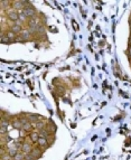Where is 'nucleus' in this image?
Segmentation results:
<instances>
[{"label": "nucleus", "mask_w": 131, "mask_h": 160, "mask_svg": "<svg viewBox=\"0 0 131 160\" xmlns=\"http://www.w3.org/2000/svg\"><path fill=\"white\" fill-rule=\"evenodd\" d=\"M37 145L38 147L40 148V149H47L48 147H49V142H48V139L46 138H39L38 140V142H37Z\"/></svg>", "instance_id": "obj_3"}, {"label": "nucleus", "mask_w": 131, "mask_h": 160, "mask_svg": "<svg viewBox=\"0 0 131 160\" xmlns=\"http://www.w3.org/2000/svg\"><path fill=\"white\" fill-rule=\"evenodd\" d=\"M14 160H25V153L19 152L16 157L14 158Z\"/></svg>", "instance_id": "obj_14"}, {"label": "nucleus", "mask_w": 131, "mask_h": 160, "mask_svg": "<svg viewBox=\"0 0 131 160\" xmlns=\"http://www.w3.org/2000/svg\"><path fill=\"white\" fill-rule=\"evenodd\" d=\"M25 160H36V158L29 153V154H25Z\"/></svg>", "instance_id": "obj_16"}, {"label": "nucleus", "mask_w": 131, "mask_h": 160, "mask_svg": "<svg viewBox=\"0 0 131 160\" xmlns=\"http://www.w3.org/2000/svg\"><path fill=\"white\" fill-rule=\"evenodd\" d=\"M1 34H5L6 36L11 40V42H16V37H17V35L15 34V33H13L10 29L9 30H7V31H5V33H1Z\"/></svg>", "instance_id": "obj_9"}, {"label": "nucleus", "mask_w": 131, "mask_h": 160, "mask_svg": "<svg viewBox=\"0 0 131 160\" xmlns=\"http://www.w3.org/2000/svg\"><path fill=\"white\" fill-rule=\"evenodd\" d=\"M19 152H20V151H19L18 148H8L7 149V153L10 157H13V158H15Z\"/></svg>", "instance_id": "obj_8"}, {"label": "nucleus", "mask_w": 131, "mask_h": 160, "mask_svg": "<svg viewBox=\"0 0 131 160\" xmlns=\"http://www.w3.org/2000/svg\"><path fill=\"white\" fill-rule=\"evenodd\" d=\"M1 43L2 44H9V43H11V40L8 38L5 34H1Z\"/></svg>", "instance_id": "obj_13"}, {"label": "nucleus", "mask_w": 131, "mask_h": 160, "mask_svg": "<svg viewBox=\"0 0 131 160\" xmlns=\"http://www.w3.org/2000/svg\"><path fill=\"white\" fill-rule=\"evenodd\" d=\"M43 149H40L39 147L38 148H33V150H31V153L30 154H33L36 159H38V158H40L42 157V154H43V151H42Z\"/></svg>", "instance_id": "obj_7"}, {"label": "nucleus", "mask_w": 131, "mask_h": 160, "mask_svg": "<svg viewBox=\"0 0 131 160\" xmlns=\"http://www.w3.org/2000/svg\"><path fill=\"white\" fill-rule=\"evenodd\" d=\"M11 124H13V128H14V129L22 130V125H24V124L22 123V121H20L19 119H17V120H14V121L11 122Z\"/></svg>", "instance_id": "obj_10"}, {"label": "nucleus", "mask_w": 131, "mask_h": 160, "mask_svg": "<svg viewBox=\"0 0 131 160\" xmlns=\"http://www.w3.org/2000/svg\"><path fill=\"white\" fill-rule=\"evenodd\" d=\"M10 30L13 31V33H15L16 35L18 34H20L22 31V25H18V24H14V25H11V27H10Z\"/></svg>", "instance_id": "obj_6"}, {"label": "nucleus", "mask_w": 131, "mask_h": 160, "mask_svg": "<svg viewBox=\"0 0 131 160\" xmlns=\"http://www.w3.org/2000/svg\"><path fill=\"white\" fill-rule=\"evenodd\" d=\"M7 18H8V20H10V22H18V20L20 19V17H19V13L16 11V10H10V11H8Z\"/></svg>", "instance_id": "obj_1"}, {"label": "nucleus", "mask_w": 131, "mask_h": 160, "mask_svg": "<svg viewBox=\"0 0 131 160\" xmlns=\"http://www.w3.org/2000/svg\"><path fill=\"white\" fill-rule=\"evenodd\" d=\"M8 124H9V121L6 120L5 118H2V119H1V127H6V128H7Z\"/></svg>", "instance_id": "obj_15"}, {"label": "nucleus", "mask_w": 131, "mask_h": 160, "mask_svg": "<svg viewBox=\"0 0 131 160\" xmlns=\"http://www.w3.org/2000/svg\"><path fill=\"white\" fill-rule=\"evenodd\" d=\"M24 13H25L27 18H34V17H35V14H36V9H34V7H31V6L25 7Z\"/></svg>", "instance_id": "obj_2"}, {"label": "nucleus", "mask_w": 131, "mask_h": 160, "mask_svg": "<svg viewBox=\"0 0 131 160\" xmlns=\"http://www.w3.org/2000/svg\"><path fill=\"white\" fill-rule=\"evenodd\" d=\"M29 138H30V140H31L33 142H38V140L40 138L39 131H31V132L29 133Z\"/></svg>", "instance_id": "obj_5"}, {"label": "nucleus", "mask_w": 131, "mask_h": 160, "mask_svg": "<svg viewBox=\"0 0 131 160\" xmlns=\"http://www.w3.org/2000/svg\"><path fill=\"white\" fill-rule=\"evenodd\" d=\"M34 125H35V128H36L38 131L43 130V129H46V124H45L44 121H37V122L34 123Z\"/></svg>", "instance_id": "obj_11"}, {"label": "nucleus", "mask_w": 131, "mask_h": 160, "mask_svg": "<svg viewBox=\"0 0 131 160\" xmlns=\"http://www.w3.org/2000/svg\"><path fill=\"white\" fill-rule=\"evenodd\" d=\"M73 25H74V29H75V30H79V27H77V24H76V22H74V20H73Z\"/></svg>", "instance_id": "obj_17"}, {"label": "nucleus", "mask_w": 131, "mask_h": 160, "mask_svg": "<svg viewBox=\"0 0 131 160\" xmlns=\"http://www.w3.org/2000/svg\"><path fill=\"white\" fill-rule=\"evenodd\" d=\"M33 125H34V124H31L28 121V122L24 123V125H22V130L26 131V132H29V131H31V129H33Z\"/></svg>", "instance_id": "obj_12"}, {"label": "nucleus", "mask_w": 131, "mask_h": 160, "mask_svg": "<svg viewBox=\"0 0 131 160\" xmlns=\"http://www.w3.org/2000/svg\"><path fill=\"white\" fill-rule=\"evenodd\" d=\"M31 150H33V147L29 143V142H24L22 145V153H25V154H29V153H31Z\"/></svg>", "instance_id": "obj_4"}]
</instances>
